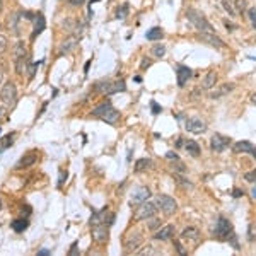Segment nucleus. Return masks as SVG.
<instances>
[{"instance_id":"1a4fd4ad","label":"nucleus","mask_w":256,"mask_h":256,"mask_svg":"<svg viewBox=\"0 0 256 256\" xmlns=\"http://www.w3.org/2000/svg\"><path fill=\"white\" fill-rule=\"evenodd\" d=\"M110 224L106 222H98V224H90V234H92L96 242H104L110 236Z\"/></svg>"},{"instance_id":"a878e982","label":"nucleus","mask_w":256,"mask_h":256,"mask_svg":"<svg viewBox=\"0 0 256 256\" xmlns=\"http://www.w3.org/2000/svg\"><path fill=\"white\" fill-rule=\"evenodd\" d=\"M148 168H152V159H148V158H142L135 162V172H142Z\"/></svg>"},{"instance_id":"a211bd4d","label":"nucleus","mask_w":256,"mask_h":256,"mask_svg":"<svg viewBox=\"0 0 256 256\" xmlns=\"http://www.w3.org/2000/svg\"><path fill=\"white\" fill-rule=\"evenodd\" d=\"M232 90H234V84H230V82H226V84L218 86L216 90H212V92H210V98H212V99L222 98V96H226V94L232 92Z\"/></svg>"},{"instance_id":"ddd939ff","label":"nucleus","mask_w":256,"mask_h":256,"mask_svg":"<svg viewBox=\"0 0 256 256\" xmlns=\"http://www.w3.org/2000/svg\"><path fill=\"white\" fill-rule=\"evenodd\" d=\"M232 150L236 152V154H251L256 159V146H253L251 142H248V140L236 142L232 146Z\"/></svg>"},{"instance_id":"49530a36","label":"nucleus","mask_w":256,"mask_h":256,"mask_svg":"<svg viewBox=\"0 0 256 256\" xmlns=\"http://www.w3.org/2000/svg\"><path fill=\"white\" fill-rule=\"evenodd\" d=\"M68 254H77V242H74L72 246H70V251Z\"/></svg>"},{"instance_id":"c756f323","label":"nucleus","mask_w":256,"mask_h":256,"mask_svg":"<svg viewBox=\"0 0 256 256\" xmlns=\"http://www.w3.org/2000/svg\"><path fill=\"white\" fill-rule=\"evenodd\" d=\"M150 52H152V55H154V56H158V58H162V56L166 55V46H164V44H154Z\"/></svg>"},{"instance_id":"4468645a","label":"nucleus","mask_w":256,"mask_h":256,"mask_svg":"<svg viewBox=\"0 0 256 256\" xmlns=\"http://www.w3.org/2000/svg\"><path fill=\"white\" fill-rule=\"evenodd\" d=\"M176 76H178V86H180V88H184V86L188 84V80L192 79L193 72H192V68L186 67V65H178Z\"/></svg>"},{"instance_id":"864d4df0","label":"nucleus","mask_w":256,"mask_h":256,"mask_svg":"<svg viewBox=\"0 0 256 256\" xmlns=\"http://www.w3.org/2000/svg\"><path fill=\"white\" fill-rule=\"evenodd\" d=\"M251 195H253V198H254V200H256V186L253 188V192H251Z\"/></svg>"},{"instance_id":"de8ad7c7","label":"nucleus","mask_w":256,"mask_h":256,"mask_svg":"<svg viewBox=\"0 0 256 256\" xmlns=\"http://www.w3.org/2000/svg\"><path fill=\"white\" fill-rule=\"evenodd\" d=\"M70 4H72V6H82V4L86 2V0H68Z\"/></svg>"},{"instance_id":"412c9836","label":"nucleus","mask_w":256,"mask_h":256,"mask_svg":"<svg viewBox=\"0 0 256 256\" xmlns=\"http://www.w3.org/2000/svg\"><path fill=\"white\" fill-rule=\"evenodd\" d=\"M198 236H200V232H198L196 227H188V229L183 230V234H181V239H184V241H196Z\"/></svg>"},{"instance_id":"f3484780","label":"nucleus","mask_w":256,"mask_h":256,"mask_svg":"<svg viewBox=\"0 0 256 256\" xmlns=\"http://www.w3.org/2000/svg\"><path fill=\"white\" fill-rule=\"evenodd\" d=\"M44 28H46V19H44V16L40 12V14H36V16H34V30H32L31 40H36V36L41 34Z\"/></svg>"},{"instance_id":"58836bf2","label":"nucleus","mask_w":256,"mask_h":256,"mask_svg":"<svg viewBox=\"0 0 256 256\" xmlns=\"http://www.w3.org/2000/svg\"><path fill=\"white\" fill-rule=\"evenodd\" d=\"M6 48H7V38L4 34H0V53H2Z\"/></svg>"},{"instance_id":"f8f14e48","label":"nucleus","mask_w":256,"mask_h":256,"mask_svg":"<svg viewBox=\"0 0 256 256\" xmlns=\"http://www.w3.org/2000/svg\"><path fill=\"white\" fill-rule=\"evenodd\" d=\"M229 146H230V138H227L220 134H216L210 138V147H212L214 152H224Z\"/></svg>"},{"instance_id":"603ef678","label":"nucleus","mask_w":256,"mask_h":256,"mask_svg":"<svg viewBox=\"0 0 256 256\" xmlns=\"http://www.w3.org/2000/svg\"><path fill=\"white\" fill-rule=\"evenodd\" d=\"M251 102H253V104H256V92L253 94V96H251Z\"/></svg>"},{"instance_id":"9b49d317","label":"nucleus","mask_w":256,"mask_h":256,"mask_svg":"<svg viewBox=\"0 0 256 256\" xmlns=\"http://www.w3.org/2000/svg\"><path fill=\"white\" fill-rule=\"evenodd\" d=\"M198 40L214 48H226V43L217 36V32H198Z\"/></svg>"},{"instance_id":"0eeeda50","label":"nucleus","mask_w":256,"mask_h":256,"mask_svg":"<svg viewBox=\"0 0 256 256\" xmlns=\"http://www.w3.org/2000/svg\"><path fill=\"white\" fill-rule=\"evenodd\" d=\"M148 198H150V190H148L147 186H137L134 192L130 193V200H128V204H130V207H138V205L146 204Z\"/></svg>"},{"instance_id":"f257e3e1","label":"nucleus","mask_w":256,"mask_h":256,"mask_svg":"<svg viewBox=\"0 0 256 256\" xmlns=\"http://www.w3.org/2000/svg\"><path fill=\"white\" fill-rule=\"evenodd\" d=\"M214 236L218 241H226V242H230L236 250H239V242H238V238H236V232H234V227L230 224L227 218L220 217L216 224V229H214Z\"/></svg>"},{"instance_id":"6ab92c4d","label":"nucleus","mask_w":256,"mask_h":256,"mask_svg":"<svg viewBox=\"0 0 256 256\" xmlns=\"http://www.w3.org/2000/svg\"><path fill=\"white\" fill-rule=\"evenodd\" d=\"M36 160H38V154H36V152H28L26 156H22V158H20V160L18 162V169H22V168H30V166H32V164L36 162Z\"/></svg>"},{"instance_id":"473e14b6","label":"nucleus","mask_w":256,"mask_h":256,"mask_svg":"<svg viewBox=\"0 0 256 256\" xmlns=\"http://www.w3.org/2000/svg\"><path fill=\"white\" fill-rule=\"evenodd\" d=\"M222 6H224V9L229 12V16H232V18H236V16H239V12L234 9V6L232 4L229 2V0H224V2H222Z\"/></svg>"},{"instance_id":"f704fd0d","label":"nucleus","mask_w":256,"mask_h":256,"mask_svg":"<svg viewBox=\"0 0 256 256\" xmlns=\"http://www.w3.org/2000/svg\"><path fill=\"white\" fill-rule=\"evenodd\" d=\"M248 239H250L251 242L256 241V224H251L248 227Z\"/></svg>"},{"instance_id":"cd10ccee","label":"nucleus","mask_w":256,"mask_h":256,"mask_svg":"<svg viewBox=\"0 0 256 256\" xmlns=\"http://www.w3.org/2000/svg\"><path fill=\"white\" fill-rule=\"evenodd\" d=\"M76 46H77V40L76 38H68L60 46V53H62V55H64V53H70L72 50H76Z\"/></svg>"},{"instance_id":"39448f33","label":"nucleus","mask_w":256,"mask_h":256,"mask_svg":"<svg viewBox=\"0 0 256 256\" xmlns=\"http://www.w3.org/2000/svg\"><path fill=\"white\" fill-rule=\"evenodd\" d=\"M156 214H158V205L154 202H146V204L138 205V210L135 212L134 220H147V218H154Z\"/></svg>"},{"instance_id":"ea45409f","label":"nucleus","mask_w":256,"mask_h":256,"mask_svg":"<svg viewBox=\"0 0 256 256\" xmlns=\"http://www.w3.org/2000/svg\"><path fill=\"white\" fill-rule=\"evenodd\" d=\"M150 253H156V250L152 246H147V248H144L142 251H138V254H150Z\"/></svg>"},{"instance_id":"72a5a7b5","label":"nucleus","mask_w":256,"mask_h":256,"mask_svg":"<svg viewBox=\"0 0 256 256\" xmlns=\"http://www.w3.org/2000/svg\"><path fill=\"white\" fill-rule=\"evenodd\" d=\"M126 14H128V4H123L122 7H118L116 18H118V19H125V18H126Z\"/></svg>"},{"instance_id":"8fccbe9b","label":"nucleus","mask_w":256,"mask_h":256,"mask_svg":"<svg viewBox=\"0 0 256 256\" xmlns=\"http://www.w3.org/2000/svg\"><path fill=\"white\" fill-rule=\"evenodd\" d=\"M183 144H184V140H183V138H178L176 147H178V148H180V147H183Z\"/></svg>"},{"instance_id":"c9c22d12","label":"nucleus","mask_w":256,"mask_h":256,"mask_svg":"<svg viewBox=\"0 0 256 256\" xmlns=\"http://www.w3.org/2000/svg\"><path fill=\"white\" fill-rule=\"evenodd\" d=\"M248 16H250L251 22H253V28L256 30V7H253V9H250V10H248Z\"/></svg>"},{"instance_id":"79ce46f5","label":"nucleus","mask_w":256,"mask_h":256,"mask_svg":"<svg viewBox=\"0 0 256 256\" xmlns=\"http://www.w3.org/2000/svg\"><path fill=\"white\" fill-rule=\"evenodd\" d=\"M150 230H156V229H160V220H154L150 222V227H148Z\"/></svg>"},{"instance_id":"a19ab883","label":"nucleus","mask_w":256,"mask_h":256,"mask_svg":"<svg viewBox=\"0 0 256 256\" xmlns=\"http://www.w3.org/2000/svg\"><path fill=\"white\" fill-rule=\"evenodd\" d=\"M67 171H60V180H58V186H62V184H64V181L67 180Z\"/></svg>"},{"instance_id":"bb28decb","label":"nucleus","mask_w":256,"mask_h":256,"mask_svg":"<svg viewBox=\"0 0 256 256\" xmlns=\"http://www.w3.org/2000/svg\"><path fill=\"white\" fill-rule=\"evenodd\" d=\"M164 36V31L160 30V28H152V30H148L147 31V34H146V38L148 41H158L160 40Z\"/></svg>"},{"instance_id":"09e8293b","label":"nucleus","mask_w":256,"mask_h":256,"mask_svg":"<svg viewBox=\"0 0 256 256\" xmlns=\"http://www.w3.org/2000/svg\"><path fill=\"white\" fill-rule=\"evenodd\" d=\"M38 254H40V256H48V254H50V251H48V250H40V251H38Z\"/></svg>"},{"instance_id":"7c9ffc66","label":"nucleus","mask_w":256,"mask_h":256,"mask_svg":"<svg viewBox=\"0 0 256 256\" xmlns=\"http://www.w3.org/2000/svg\"><path fill=\"white\" fill-rule=\"evenodd\" d=\"M229 2L232 4L234 9H236L239 14H241V12H244L246 7H248V0H229Z\"/></svg>"},{"instance_id":"dca6fc26","label":"nucleus","mask_w":256,"mask_h":256,"mask_svg":"<svg viewBox=\"0 0 256 256\" xmlns=\"http://www.w3.org/2000/svg\"><path fill=\"white\" fill-rule=\"evenodd\" d=\"M172 236H174V226L169 224V226L160 227L158 232L154 234V239L156 241H169Z\"/></svg>"},{"instance_id":"c85d7f7f","label":"nucleus","mask_w":256,"mask_h":256,"mask_svg":"<svg viewBox=\"0 0 256 256\" xmlns=\"http://www.w3.org/2000/svg\"><path fill=\"white\" fill-rule=\"evenodd\" d=\"M19 18H20V14H12L9 18V28H10V31L14 32V34H19V30H18Z\"/></svg>"},{"instance_id":"6e6d98bb","label":"nucleus","mask_w":256,"mask_h":256,"mask_svg":"<svg viewBox=\"0 0 256 256\" xmlns=\"http://www.w3.org/2000/svg\"><path fill=\"white\" fill-rule=\"evenodd\" d=\"M2 79H4V76H2V72H0V82H2Z\"/></svg>"},{"instance_id":"3c124183","label":"nucleus","mask_w":256,"mask_h":256,"mask_svg":"<svg viewBox=\"0 0 256 256\" xmlns=\"http://www.w3.org/2000/svg\"><path fill=\"white\" fill-rule=\"evenodd\" d=\"M241 195H242L241 190H234V196H241Z\"/></svg>"},{"instance_id":"5fc2aeb1","label":"nucleus","mask_w":256,"mask_h":256,"mask_svg":"<svg viewBox=\"0 0 256 256\" xmlns=\"http://www.w3.org/2000/svg\"><path fill=\"white\" fill-rule=\"evenodd\" d=\"M2 9H4V2L0 0V12H2Z\"/></svg>"},{"instance_id":"423d86ee","label":"nucleus","mask_w":256,"mask_h":256,"mask_svg":"<svg viewBox=\"0 0 256 256\" xmlns=\"http://www.w3.org/2000/svg\"><path fill=\"white\" fill-rule=\"evenodd\" d=\"M0 101L6 106H14L18 101V88H16L14 82H7L6 86L0 90Z\"/></svg>"},{"instance_id":"aec40b11","label":"nucleus","mask_w":256,"mask_h":256,"mask_svg":"<svg viewBox=\"0 0 256 256\" xmlns=\"http://www.w3.org/2000/svg\"><path fill=\"white\" fill-rule=\"evenodd\" d=\"M166 159H168V160H169V162H171V164H174V171H176V169H180L181 172H184V171H186V168H184V164L181 162L180 156H178L176 152L169 150L168 154H166Z\"/></svg>"},{"instance_id":"6e6552de","label":"nucleus","mask_w":256,"mask_h":256,"mask_svg":"<svg viewBox=\"0 0 256 256\" xmlns=\"http://www.w3.org/2000/svg\"><path fill=\"white\" fill-rule=\"evenodd\" d=\"M156 205H158V208L162 210L164 216L171 217L172 214L178 210V205L174 202V198L168 196V195H159L158 198H156Z\"/></svg>"},{"instance_id":"f03ea898","label":"nucleus","mask_w":256,"mask_h":256,"mask_svg":"<svg viewBox=\"0 0 256 256\" xmlns=\"http://www.w3.org/2000/svg\"><path fill=\"white\" fill-rule=\"evenodd\" d=\"M186 19L198 32H216V30H214V26L207 20V18L195 9L186 10Z\"/></svg>"},{"instance_id":"20e7f679","label":"nucleus","mask_w":256,"mask_h":256,"mask_svg":"<svg viewBox=\"0 0 256 256\" xmlns=\"http://www.w3.org/2000/svg\"><path fill=\"white\" fill-rule=\"evenodd\" d=\"M94 90L101 94H114V92H123L126 90L125 80H116V82H98L94 84Z\"/></svg>"},{"instance_id":"7ed1b4c3","label":"nucleus","mask_w":256,"mask_h":256,"mask_svg":"<svg viewBox=\"0 0 256 256\" xmlns=\"http://www.w3.org/2000/svg\"><path fill=\"white\" fill-rule=\"evenodd\" d=\"M92 116H98L101 118L102 122L110 123V125H114V123L120 122V118H122V114H120L118 110H114L113 106H111V102H102V104H99L96 110L92 111Z\"/></svg>"},{"instance_id":"2f4dec72","label":"nucleus","mask_w":256,"mask_h":256,"mask_svg":"<svg viewBox=\"0 0 256 256\" xmlns=\"http://www.w3.org/2000/svg\"><path fill=\"white\" fill-rule=\"evenodd\" d=\"M12 140H14V135H7V137H4L0 140V154H2L6 148H9L12 146Z\"/></svg>"},{"instance_id":"2eb2a0df","label":"nucleus","mask_w":256,"mask_h":256,"mask_svg":"<svg viewBox=\"0 0 256 256\" xmlns=\"http://www.w3.org/2000/svg\"><path fill=\"white\" fill-rule=\"evenodd\" d=\"M142 244V234L140 232H134L132 236L126 238L125 241V250L128 251V253H134V251L138 250V246Z\"/></svg>"},{"instance_id":"e433bc0d","label":"nucleus","mask_w":256,"mask_h":256,"mask_svg":"<svg viewBox=\"0 0 256 256\" xmlns=\"http://www.w3.org/2000/svg\"><path fill=\"white\" fill-rule=\"evenodd\" d=\"M38 62H31L30 64V79H32L34 77V74H36V68H38Z\"/></svg>"},{"instance_id":"9d476101","label":"nucleus","mask_w":256,"mask_h":256,"mask_svg":"<svg viewBox=\"0 0 256 256\" xmlns=\"http://www.w3.org/2000/svg\"><path fill=\"white\" fill-rule=\"evenodd\" d=\"M184 128H186V132L190 134H195V135H202L205 134V130H207V123L204 122L202 118H190L186 123H184Z\"/></svg>"},{"instance_id":"37998d69","label":"nucleus","mask_w":256,"mask_h":256,"mask_svg":"<svg viewBox=\"0 0 256 256\" xmlns=\"http://www.w3.org/2000/svg\"><path fill=\"white\" fill-rule=\"evenodd\" d=\"M150 104H152V111H154L156 114H158V113H160V111H162V108H159V106H158V102H154V101H152Z\"/></svg>"},{"instance_id":"c03bdc74","label":"nucleus","mask_w":256,"mask_h":256,"mask_svg":"<svg viewBox=\"0 0 256 256\" xmlns=\"http://www.w3.org/2000/svg\"><path fill=\"white\" fill-rule=\"evenodd\" d=\"M4 120H6V108L0 104V122H4Z\"/></svg>"},{"instance_id":"393cba45","label":"nucleus","mask_w":256,"mask_h":256,"mask_svg":"<svg viewBox=\"0 0 256 256\" xmlns=\"http://www.w3.org/2000/svg\"><path fill=\"white\" fill-rule=\"evenodd\" d=\"M28 56V52H26V44L22 41H18V44L14 46V60L18 58H26Z\"/></svg>"},{"instance_id":"b1692460","label":"nucleus","mask_w":256,"mask_h":256,"mask_svg":"<svg viewBox=\"0 0 256 256\" xmlns=\"http://www.w3.org/2000/svg\"><path fill=\"white\" fill-rule=\"evenodd\" d=\"M217 82V74L216 72H208L207 76H205L204 82H202V88L204 89H212L214 86H216Z\"/></svg>"},{"instance_id":"4c0bfd02","label":"nucleus","mask_w":256,"mask_h":256,"mask_svg":"<svg viewBox=\"0 0 256 256\" xmlns=\"http://www.w3.org/2000/svg\"><path fill=\"white\" fill-rule=\"evenodd\" d=\"M246 181H251V183H256V169H253V171H250L248 174L244 176Z\"/></svg>"},{"instance_id":"4d7b16f0","label":"nucleus","mask_w":256,"mask_h":256,"mask_svg":"<svg viewBox=\"0 0 256 256\" xmlns=\"http://www.w3.org/2000/svg\"><path fill=\"white\" fill-rule=\"evenodd\" d=\"M0 30H2V24H0Z\"/></svg>"},{"instance_id":"a18cd8bd","label":"nucleus","mask_w":256,"mask_h":256,"mask_svg":"<svg viewBox=\"0 0 256 256\" xmlns=\"http://www.w3.org/2000/svg\"><path fill=\"white\" fill-rule=\"evenodd\" d=\"M150 64H152V62L148 58H144L142 60V68H148V67H150Z\"/></svg>"},{"instance_id":"4be33fe9","label":"nucleus","mask_w":256,"mask_h":256,"mask_svg":"<svg viewBox=\"0 0 256 256\" xmlns=\"http://www.w3.org/2000/svg\"><path fill=\"white\" fill-rule=\"evenodd\" d=\"M184 147H186L188 154L193 156V158H198V156H200V146H198L195 140H186V142H184Z\"/></svg>"},{"instance_id":"5701e85b","label":"nucleus","mask_w":256,"mask_h":256,"mask_svg":"<svg viewBox=\"0 0 256 256\" xmlns=\"http://www.w3.org/2000/svg\"><path fill=\"white\" fill-rule=\"evenodd\" d=\"M28 226H30V222L26 220V218H16V220H12L10 227L16 230V232H24V230L28 229Z\"/></svg>"}]
</instances>
